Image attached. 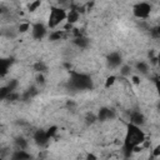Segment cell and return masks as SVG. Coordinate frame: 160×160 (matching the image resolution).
I'll return each instance as SVG.
<instances>
[{
	"label": "cell",
	"mask_w": 160,
	"mask_h": 160,
	"mask_svg": "<svg viewBox=\"0 0 160 160\" xmlns=\"http://www.w3.org/2000/svg\"><path fill=\"white\" fill-rule=\"evenodd\" d=\"M145 141V134L140 130L139 126L129 124L126 135H125V150L128 154H131V149L136 145H141Z\"/></svg>",
	"instance_id": "obj_1"
},
{
	"label": "cell",
	"mask_w": 160,
	"mask_h": 160,
	"mask_svg": "<svg viewBox=\"0 0 160 160\" xmlns=\"http://www.w3.org/2000/svg\"><path fill=\"white\" fill-rule=\"evenodd\" d=\"M66 19V11L61 8H52L49 15V21L48 25L49 28H56L62 20Z\"/></svg>",
	"instance_id": "obj_2"
},
{
	"label": "cell",
	"mask_w": 160,
	"mask_h": 160,
	"mask_svg": "<svg viewBox=\"0 0 160 160\" xmlns=\"http://www.w3.org/2000/svg\"><path fill=\"white\" fill-rule=\"evenodd\" d=\"M71 84L76 89H86V88H90L91 86V80L85 74L72 72L71 74Z\"/></svg>",
	"instance_id": "obj_3"
},
{
	"label": "cell",
	"mask_w": 160,
	"mask_h": 160,
	"mask_svg": "<svg viewBox=\"0 0 160 160\" xmlns=\"http://www.w3.org/2000/svg\"><path fill=\"white\" fill-rule=\"evenodd\" d=\"M150 11H151V6L148 2H139L132 9L134 15L139 19H146L150 15Z\"/></svg>",
	"instance_id": "obj_4"
},
{
	"label": "cell",
	"mask_w": 160,
	"mask_h": 160,
	"mask_svg": "<svg viewBox=\"0 0 160 160\" xmlns=\"http://www.w3.org/2000/svg\"><path fill=\"white\" fill-rule=\"evenodd\" d=\"M31 32H32L34 39L40 40V39H41V38L45 35V32H46V28H45V25H42L41 22H36L35 25H32Z\"/></svg>",
	"instance_id": "obj_5"
},
{
	"label": "cell",
	"mask_w": 160,
	"mask_h": 160,
	"mask_svg": "<svg viewBox=\"0 0 160 160\" xmlns=\"http://www.w3.org/2000/svg\"><path fill=\"white\" fill-rule=\"evenodd\" d=\"M34 140H35L38 144H40V145H44L45 142H48L49 138H48V135H46V131H44V130H38V131L35 132V135H34Z\"/></svg>",
	"instance_id": "obj_6"
},
{
	"label": "cell",
	"mask_w": 160,
	"mask_h": 160,
	"mask_svg": "<svg viewBox=\"0 0 160 160\" xmlns=\"http://www.w3.org/2000/svg\"><path fill=\"white\" fill-rule=\"evenodd\" d=\"M108 61L110 64V66H119L121 64V56L119 52H111L109 56H108Z\"/></svg>",
	"instance_id": "obj_7"
},
{
	"label": "cell",
	"mask_w": 160,
	"mask_h": 160,
	"mask_svg": "<svg viewBox=\"0 0 160 160\" xmlns=\"http://www.w3.org/2000/svg\"><path fill=\"white\" fill-rule=\"evenodd\" d=\"M10 65H11V59H0V78L6 75Z\"/></svg>",
	"instance_id": "obj_8"
},
{
	"label": "cell",
	"mask_w": 160,
	"mask_h": 160,
	"mask_svg": "<svg viewBox=\"0 0 160 160\" xmlns=\"http://www.w3.org/2000/svg\"><path fill=\"white\" fill-rule=\"evenodd\" d=\"M79 20V12L76 11V9H71L68 14H66V21L68 24L72 25L74 22H76Z\"/></svg>",
	"instance_id": "obj_9"
},
{
	"label": "cell",
	"mask_w": 160,
	"mask_h": 160,
	"mask_svg": "<svg viewBox=\"0 0 160 160\" xmlns=\"http://www.w3.org/2000/svg\"><path fill=\"white\" fill-rule=\"evenodd\" d=\"M142 122H144V116H142L140 112H132V114L130 115V124L139 126V125H141Z\"/></svg>",
	"instance_id": "obj_10"
},
{
	"label": "cell",
	"mask_w": 160,
	"mask_h": 160,
	"mask_svg": "<svg viewBox=\"0 0 160 160\" xmlns=\"http://www.w3.org/2000/svg\"><path fill=\"white\" fill-rule=\"evenodd\" d=\"M11 160H30V155L25 150H16L12 154Z\"/></svg>",
	"instance_id": "obj_11"
},
{
	"label": "cell",
	"mask_w": 160,
	"mask_h": 160,
	"mask_svg": "<svg viewBox=\"0 0 160 160\" xmlns=\"http://www.w3.org/2000/svg\"><path fill=\"white\" fill-rule=\"evenodd\" d=\"M112 118V111L109 110V109H100L99 111V120H106V119H110Z\"/></svg>",
	"instance_id": "obj_12"
},
{
	"label": "cell",
	"mask_w": 160,
	"mask_h": 160,
	"mask_svg": "<svg viewBox=\"0 0 160 160\" xmlns=\"http://www.w3.org/2000/svg\"><path fill=\"white\" fill-rule=\"evenodd\" d=\"M74 42L78 45V46H80V48H85L86 45H88V39H85V38H82L81 35L80 36H78V38H75V40H74Z\"/></svg>",
	"instance_id": "obj_13"
},
{
	"label": "cell",
	"mask_w": 160,
	"mask_h": 160,
	"mask_svg": "<svg viewBox=\"0 0 160 160\" xmlns=\"http://www.w3.org/2000/svg\"><path fill=\"white\" fill-rule=\"evenodd\" d=\"M10 92H11V91L9 90V88H8V86H1V88H0V100L6 99V98H8V95H9Z\"/></svg>",
	"instance_id": "obj_14"
},
{
	"label": "cell",
	"mask_w": 160,
	"mask_h": 160,
	"mask_svg": "<svg viewBox=\"0 0 160 160\" xmlns=\"http://www.w3.org/2000/svg\"><path fill=\"white\" fill-rule=\"evenodd\" d=\"M34 69L36 70V71H39V72H42V71H46V65L42 62V61H38L36 64H35V66H34Z\"/></svg>",
	"instance_id": "obj_15"
},
{
	"label": "cell",
	"mask_w": 160,
	"mask_h": 160,
	"mask_svg": "<svg viewBox=\"0 0 160 160\" xmlns=\"http://www.w3.org/2000/svg\"><path fill=\"white\" fill-rule=\"evenodd\" d=\"M40 5H41V1H39V0L32 1L28 5V9H29V11H35V10H38V8H40Z\"/></svg>",
	"instance_id": "obj_16"
},
{
	"label": "cell",
	"mask_w": 160,
	"mask_h": 160,
	"mask_svg": "<svg viewBox=\"0 0 160 160\" xmlns=\"http://www.w3.org/2000/svg\"><path fill=\"white\" fill-rule=\"evenodd\" d=\"M62 31H54L50 34V40H60L62 38Z\"/></svg>",
	"instance_id": "obj_17"
},
{
	"label": "cell",
	"mask_w": 160,
	"mask_h": 160,
	"mask_svg": "<svg viewBox=\"0 0 160 160\" xmlns=\"http://www.w3.org/2000/svg\"><path fill=\"white\" fill-rule=\"evenodd\" d=\"M16 145L20 148L19 150H25L26 146H28V142H26L25 139H18V140H16Z\"/></svg>",
	"instance_id": "obj_18"
},
{
	"label": "cell",
	"mask_w": 160,
	"mask_h": 160,
	"mask_svg": "<svg viewBox=\"0 0 160 160\" xmlns=\"http://www.w3.org/2000/svg\"><path fill=\"white\" fill-rule=\"evenodd\" d=\"M29 28H30V25H29V22H21L20 25H19V31L20 32H26L28 30H29Z\"/></svg>",
	"instance_id": "obj_19"
},
{
	"label": "cell",
	"mask_w": 160,
	"mask_h": 160,
	"mask_svg": "<svg viewBox=\"0 0 160 160\" xmlns=\"http://www.w3.org/2000/svg\"><path fill=\"white\" fill-rule=\"evenodd\" d=\"M115 80H116V78L115 76H109L108 79H106V81H105V88H110L111 85H114V82H115Z\"/></svg>",
	"instance_id": "obj_20"
},
{
	"label": "cell",
	"mask_w": 160,
	"mask_h": 160,
	"mask_svg": "<svg viewBox=\"0 0 160 160\" xmlns=\"http://www.w3.org/2000/svg\"><path fill=\"white\" fill-rule=\"evenodd\" d=\"M9 101H15V100H18L19 99V94L18 92H15V91H11L9 95H8V98H6Z\"/></svg>",
	"instance_id": "obj_21"
},
{
	"label": "cell",
	"mask_w": 160,
	"mask_h": 160,
	"mask_svg": "<svg viewBox=\"0 0 160 160\" xmlns=\"http://www.w3.org/2000/svg\"><path fill=\"white\" fill-rule=\"evenodd\" d=\"M58 131V128L56 126H51V128H49L48 130H46V135H48V138L50 139L51 136H54V134Z\"/></svg>",
	"instance_id": "obj_22"
},
{
	"label": "cell",
	"mask_w": 160,
	"mask_h": 160,
	"mask_svg": "<svg viewBox=\"0 0 160 160\" xmlns=\"http://www.w3.org/2000/svg\"><path fill=\"white\" fill-rule=\"evenodd\" d=\"M138 69H140V71H142V72H146L148 66H146L145 62H139V64H138Z\"/></svg>",
	"instance_id": "obj_23"
},
{
	"label": "cell",
	"mask_w": 160,
	"mask_h": 160,
	"mask_svg": "<svg viewBox=\"0 0 160 160\" xmlns=\"http://www.w3.org/2000/svg\"><path fill=\"white\" fill-rule=\"evenodd\" d=\"M86 160H98V159H96V156H95L94 154H91V152H90V154H88V155H86Z\"/></svg>",
	"instance_id": "obj_24"
},
{
	"label": "cell",
	"mask_w": 160,
	"mask_h": 160,
	"mask_svg": "<svg viewBox=\"0 0 160 160\" xmlns=\"http://www.w3.org/2000/svg\"><path fill=\"white\" fill-rule=\"evenodd\" d=\"M36 81H38V82H40V84H42V82H44V76H42L41 74H40V75H38V76H36Z\"/></svg>",
	"instance_id": "obj_25"
},
{
	"label": "cell",
	"mask_w": 160,
	"mask_h": 160,
	"mask_svg": "<svg viewBox=\"0 0 160 160\" xmlns=\"http://www.w3.org/2000/svg\"><path fill=\"white\" fill-rule=\"evenodd\" d=\"M159 154H160V148H159V146H156V148L154 149V156H155V158H158V156H159Z\"/></svg>",
	"instance_id": "obj_26"
},
{
	"label": "cell",
	"mask_w": 160,
	"mask_h": 160,
	"mask_svg": "<svg viewBox=\"0 0 160 160\" xmlns=\"http://www.w3.org/2000/svg\"><path fill=\"white\" fill-rule=\"evenodd\" d=\"M128 72H129V66H124V68H122V70H121V74L126 75Z\"/></svg>",
	"instance_id": "obj_27"
},
{
	"label": "cell",
	"mask_w": 160,
	"mask_h": 160,
	"mask_svg": "<svg viewBox=\"0 0 160 160\" xmlns=\"http://www.w3.org/2000/svg\"><path fill=\"white\" fill-rule=\"evenodd\" d=\"M132 81H134L135 84H140V80H139L138 76H132Z\"/></svg>",
	"instance_id": "obj_28"
},
{
	"label": "cell",
	"mask_w": 160,
	"mask_h": 160,
	"mask_svg": "<svg viewBox=\"0 0 160 160\" xmlns=\"http://www.w3.org/2000/svg\"><path fill=\"white\" fill-rule=\"evenodd\" d=\"M1 12H2V9H1V8H0V15H1Z\"/></svg>",
	"instance_id": "obj_29"
},
{
	"label": "cell",
	"mask_w": 160,
	"mask_h": 160,
	"mask_svg": "<svg viewBox=\"0 0 160 160\" xmlns=\"http://www.w3.org/2000/svg\"><path fill=\"white\" fill-rule=\"evenodd\" d=\"M0 160H4V159H2V158H0Z\"/></svg>",
	"instance_id": "obj_30"
}]
</instances>
